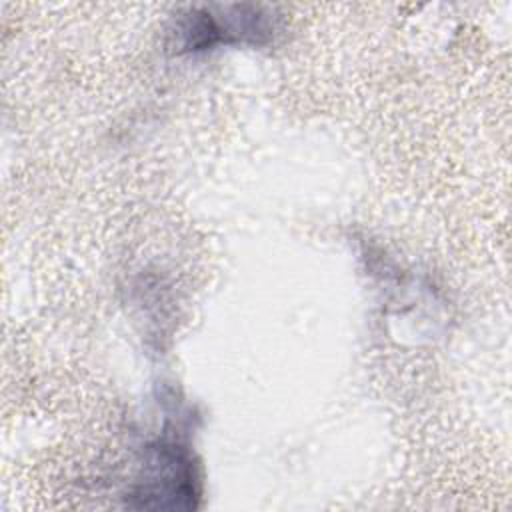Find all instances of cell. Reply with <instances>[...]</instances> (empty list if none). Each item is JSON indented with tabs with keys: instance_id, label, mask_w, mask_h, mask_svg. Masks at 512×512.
<instances>
[{
	"instance_id": "7a4b0ae2",
	"label": "cell",
	"mask_w": 512,
	"mask_h": 512,
	"mask_svg": "<svg viewBox=\"0 0 512 512\" xmlns=\"http://www.w3.org/2000/svg\"><path fill=\"white\" fill-rule=\"evenodd\" d=\"M278 30V16L264 6H200L178 14L168 36L176 54L204 52L220 44H268Z\"/></svg>"
},
{
	"instance_id": "6da1fadb",
	"label": "cell",
	"mask_w": 512,
	"mask_h": 512,
	"mask_svg": "<svg viewBox=\"0 0 512 512\" xmlns=\"http://www.w3.org/2000/svg\"><path fill=\"white\" fill-rule=\"evenodd\" d=\"M138 508H194L200 478L192 448L176 426L166 424L156 440L144 448L138 478L128 490Z\"/></svg>"
}]
</instances>
